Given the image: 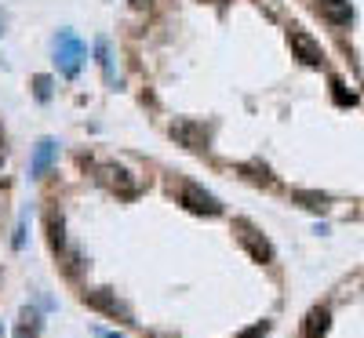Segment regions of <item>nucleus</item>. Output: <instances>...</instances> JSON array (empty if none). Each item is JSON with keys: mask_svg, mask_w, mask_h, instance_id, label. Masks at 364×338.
Instances as JSON below:
<instances>
[{"mask_svg": "<svg viewBox=\"0 0 364 338\" xmlns=\"http://www.w3.org/2000/svg\"><path fill=\"white\" fill-rule=\"evenodd\" d=\"M237 240H241V248H244L255 262H274V248L266 244V236H259L248 222H237Z\"/></svg>", "mask_w": 364, "mask_h": 338, "instance_id": "obj_1", "label": "nucleus"}, {"mask_svg": "<svg viewBox=\"0 0 364 338\" xmlns=\"http://www.w3.org/2000/svg\"><path fill=\"white\" fill-rule=\"evenodd\" d=\"M179 200L189 207V211H197V215H219V211H223V204H219L212 193H204L200 186H182Z\"/></svg>", "mask_w": 364, "mask_h": 338, "instance_id": "obj_2", "label": "nucleus"}, {"mask_svg": "<svg viewBox=\"0 0 364 338\" xmlns=\"http://www.w3.org/2000/svg\"><path fill=\"white\" fill-rule=\"evenodd\" d=\"M55 47H58V66H62V73H77V66H81V58H84V44L77 40L73 33H58V40H55Z\"/></svg>", "mask_w": 364, "mask_h": 338, "instance_id": "obj_3", "label": "nucleus"}, {"mask_svg": "<svg viewBox=\"0 0 364 338\" xmlns=\"http://www.w3.org/2000/svg\"><path fill=\"white\" fill-rule=\"evenodd\" d=\"M292 51L299 55V58H303L306 62V66H321V62H324V51H321V44L317 40H313L310 33H303V29H292Z\"/></svg>", "mask_w": 364, "mask_h": 338, "instance_id": "obj_4", "label": "nucleus"}, {"mask_svg": "<svg viewBox=\"0 0 364 338\" xmlns=\"http://www.w3.org/2000/svg\"><path fill=\"white\" fill-rule=\"evenodd\" d=\"M84 302L88 305H95V309H102V313H109V316H117V320H124V324H132V309H128V305H120L113 295H109V291H102V287H99V291H88L84 295Z\"/></svg>", "mask_w": 364, "mask_h": 338, "instance_id": "obj_5", "label": "nucleus"}, {"mask_svg": "<svg viewBox=\"0 0 364 338\" xmlns=\"http://www.w3.org/2000/svg\"><path fill=\"white\" fill-rule=\"evenodd\" d=\"M171 135H175L182 146H189V150L208 146V131H204V124H193V120H179L175 127H171Z\"/></svg>", "mask_w": 364, "mask_h": 338, "instance_id": "obj_6", "label": "nucleus"}, {"mask_svg": "<svg viewBox=\"0 0 364 338\" xmlns=\"http://www.w3.org/2000/svg\"><path fill=\"white\" fill-rule=\"evenodd\" d=\"M317 11L324 15L331 26H350V19H354L350 0H317Z\"/></svg>", "mask_w": 364, "mask_h": 338, "instance_id": "obj_7", "label": "nucleus"}, {"mask_svg": "<svg viewBox=\"0 0 364 338\" xmlns=\"http://www.w3.org/2000/svg\"><path fill=\"white\" fill-rule=\"evenodd\" d=\"M102 175H106V182L113 186L120 197H135V193H139V179H132L124 168H102Z\"/></svg>", "mask_w": 364, "mask_h": 338, "instance_id": "obj_8", "label": "nucleus"}, {"mask_svg": "<svg viewBox=\"0 0 364 338\" xmlns=\"http://www.w3.org/2000/svg\"><path fill=\"white\" fill-rule=\"evenodd\" d=\"M328 320H331V316H328V309H313V313L306 316V328H303V331H306V338H321V335L328 331Z\"/></svg>", "mask_w": 364, "mask_h": 338, "instance_id": "obj_9", "label": "nucleus"}, {"mask_svg": "<svg viewBox=\"0 0 364 338\" xmlns=\"http://www.w3.org/2000/svg\"><path fill=\"white\" fill-rule=\"evenodd\" d=\"M52 156H55V142L44 138L40 146H37V153H33V175H44V168L52 164Z\"/></svg>", "mask_w": 364, "mask_h": 338, "instance_id": "obj_10", "label": "nucleus"}, {"mask_svg": "<svg viewBox=\"0 0 364 338\" xmlns=\"http://www.w3.org/2000/svg\"><path fill=\"white\" fill-rule=\"evenodd\" d=\"M295 200L303 204L306 211H324V207H328V197H324V193H310V189H299Z\"/></svg>", "mask_w": 364, "mask_h": 338, "instance_id": "obj_11", "label": "nucleus"}, {"mask_svg": "<svg viewBox=\"0 0 364 338\" xmlns=\"http://www.w3.org/2000/svg\"><path fill=\"white\" fill-rule=\"evenodd\" d=\"M47 230H52V248H55V251L66 248V236H62V218H58V215L47 218Z\"/></svg>", "mask_w": 364, "mask_h": 338, "instance_id": "obj_12", "label": "nucleus"}, {"mask_svg": "<svg viewBox=\"0 0 364 338\" xmlns=\"http://www.w3.org/2000/svg\"><path fill=\"white\" fill-rule=\"evenodd\" d=\"M37 335H40V316H37V313H29V316H26V324L15 331V338H37Z\"/></svg>", "mask_w": 364, "mask_h": 338, "instance_id": "obj_13", "label": "nucleus"}, {"mask_svg": "<svg viewBox=\"0 0 364 338\" xmlns=\"http://www.w3.org/2000/svg\"><path fill=\"white\" fill-rule=\"evenodd\" d=\"M33 84H37V99H47V95H52V77H37Z\"/></svg>", "mask_w": 364, "mask_h": 338, "instance_id": "obj_14", "label": "nucleus"}, {"mask_svg": "<svg viewBox=\"0 0 364 338\" xmlns=\"http://www.w3.org/2000/svg\"><path fill=\"white\" fill-rule=\"evenodd\" d=\"M266 331H270V324H266V320H262V324H255V328H248V331H244L241 338H262Z\"/></svg>", "mask_w": 364, "mask_h": 338, "instance_id": "obj_15", "label": "nucleus"}, {"mask_svg": "<svg viewBox=\"0 0 364 338\" xmlns=\"http://www.w3.org/2000/svg\"><path fill=\"white\" fill-rule=\"evenodd\" d=\"M106 338H117V335H106Z\"/></svg>", "mask_w": 364, "mask_h": 338, "instance_id": "obj_16", "label": "nucleus"}]
</instances>
